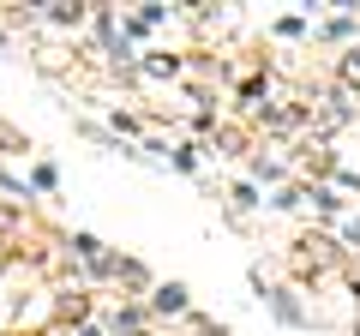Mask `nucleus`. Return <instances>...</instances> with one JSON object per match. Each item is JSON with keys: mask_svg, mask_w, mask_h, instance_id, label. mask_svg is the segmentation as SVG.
<instances>
[{"mask_svg": "<svg viewBox=\"0 0 360 336\" xmlns=\"http://www.w3.org/2000/svg\"><path fill=\"white\" fill-rule=\"evenodd\" d=\"M156 312H186V288H180V283L156 288Z\"/></svg>", "mask_w": 360, "mask_h": 336, "instance_id": "1", "label": "nucleus"}, {"mask_svg": "<svg viewBox=\"0 0 360 336\" xmlns=\"http://www.w3.org/2000/svg\"><path fill=\"white\" fill-rule=\"evenodd\" d=\"M270 306H276V318H283V324H300V306L288 295H270Z\"/></svg>", "mask_w": 360, "mask_h": 336, "instance_id": "2", "label": "nucleus"}, {"mask_svg": "<svg viewBox=\"0 0 360 336\" xmlns=\"http://www.w3.org/2000/svg\"><path fill=\"white\" fill-rule=\"evenodd\" d=\"M348 78H360V54H348Z\"/></svg>", "mask_w": 360, "mask_h": 336, "instance_id": "3", "label": "nucleus"}]
</instances>
